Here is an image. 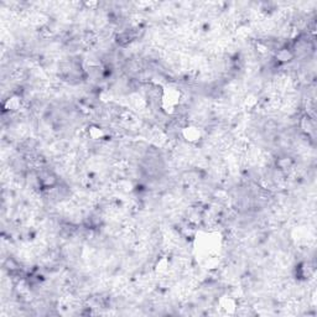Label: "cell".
<instances>
[{
  "instance_id": "6da1fadb",
  "label": "cell",
  "mask_w": 317,
  "mask_h": 317,
  "mask_svg": "<svg viewBox=\"0 0 317 317\" xmlns=\"http://www.w3.org/2000/svg\"><path fill=\"white\" fill-rule=\"evenodd\" d=\"M181 137L184 138L186 142H189L190 144H196L202 139L203 134H202V129H199L198 126L189 124V125L181 129Z\"/></svg>"
},
{
  "instance_id": "7a4b0ae2",
  "label": "cell",
  "mask_w": 317,
  "mask_h": 317,
  "mask_svg": "<svg viewBox=\"0 0 317 317\" xmlns=\"http://www.w3.org/2000/svg\"><path fill=\"white\" fill-rule=\"evenodd\" d=\"M274 60L278 63L279 66L286 65V63H290L291 61L295 60V55H293V51L291 50V48H288V46H283L279 50L275 51L274 53Z\"/></svg>"
},
{
  "instance_id": "3957f363",
  "label": "cell",
  "mask_w": 317,
  "mask_h": 317,
  "mask_svg": "<svg viewBox=\"0 0 317 317\" xmlns=\"http://www.w3.org/2000/svg\"><path fill=\"white\" fill-rule=\"evenodd\" d=\"M87 134L89 135V138L93 140H102L105 138V131L104 129H102L98 125H91L87 130Z\"/></svg>"
}]
</instances>
